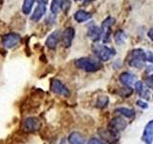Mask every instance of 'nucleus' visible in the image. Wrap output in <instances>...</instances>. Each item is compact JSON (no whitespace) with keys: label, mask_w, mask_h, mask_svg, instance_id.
<instances>
[{"label":"nucleus","mask_w":153,"mask_h":144,"mask_svg":"<svg viewBox=\"0 0 153 144\" xmlns=\"http://www.w3.org/2000/svg\"><path fill=\"white\" fill-rule=\"evenodd\" d=\"M21 40V38L20 36L18 35V34H16V33H10V34H7V35L3 36L2 38V45L4 47L8 48H13L16 45H17L19 42Z\"/></svg>","instance_id":"39448f33"},{"label":"nucleus","mask_w":153,"mask_h":144,"mask_svg":"<svg viewBox=\"0 0 153 144\" xmlns=\"http://www.w3.org/2000/svg\"><path fill=\"white\" fill-rule=\"evenodd\" d=\"M108 103H109L108 97H106V96H102V97H99L98 98V100H97V102H96L95 106L97 108L103 109V108H105L108 105Z\"/></svg>","instance_id":"b1692460"},{"label":"nucleus","mask_w":153,"mask_h":144,"mask_svg":"<svg viewBox=\"0 0 153 144\" xmlns=\"http://www.w3.org/2000/svg\"><path fill=\"white\" fill-rule=\"evenodd\" d=\"M116 93L119 96H121L122 98H128L129 96L133 93V90H132V88H128V86H124V88H123L118 89L116 91Z\"/></svg>","instance_id":"5701e85b"},{"label":"nucleus","mask_w":153,"mask_h":144,"mask_svg":"<svg viewBox=\"0 0 153 144\" xmlns=\"http://www.w3.org/2000/svg\"><path fill=\"white\" fill-rule=\"evenodd\" d=\"M114 40L116 41L117 44H123L126 40V35L123 30H118L116 33L114 34Z\"/></svg>","instance_id":"412c9836"},{"label":"nucleus","mask_w":153,"mask_h":144,"mask_svg":"<svg viewBox=\"0 0 153 144\" xmlns=\"http://www.w3.org/2000/svg\"><path fill=\"white\" fill-rule=\"evenodd\" d=\"M92 1H94V0H84V2H83V5H86V4H89L91 3Z\"/></svg>","instance_id":"c756f323"},{"label":"nucleus","mask_w":153,"mask_h":144,"mask_svg":"<svg viewBox=\"0 0 153 144\" xmlns=\"http://www.w3.org/2000/svg\"><path fill=\"white\" fill-rule=\"evenodd\" d=\"M60 32L59 31H55L53 32L51 35L47 38L46 40V46L50 49H55L56 47L57 43H59L60 40Z\"/></svg>","instance_id":"f8f14e48"},{"label":"nucleus","mask_w":153,"mask_h":144,"mask_svg":"<svg viewBox=\"0 0 153 144\" xmlns=\"http://www.w3.org/2000/svg\"><path fill=\"white\" fill-rule=\"evenodd\" d=\"M135 79H136L135 75H133L131 72H127V71L123 72L119 77L120 82H121L124 86H128V88H130V86L134 84Z\"/></svg>","instance_id":"ddd939ff"},{"label":"nucleus","mask_w":153,"mask_h":144,"mask_svg":"<svg viewBox=\"0 0 153 144\" xmlns=\"http://www.w3.org/2000/svg\"><path fill=\"white\" fill-rule=\"evenodd\" d=\"M127 126V122L121 116H116L110 120L108 123V129L112 130L115 133H119L123 131Z\"/></svg>","instance_id":"423d86ee"},{"label":"nucleus","mask_w":153,"mask_h":144,"mask_svg":"<svg viewBox=\"0 0 153 144\" xmlns=\"http://www.w3.org/2000/svg\"><path fill=\"white\" fill-rule=\"evenodd\" d=\"M36 0H24L23 6H22V12L25 14H29L32 11V8L35 4Z\"/></svg>","instance_id":"4be33fe9"},{"label":"nucleus","mask_w":153,"mask_h":144,"mask_svg":"<svg viewBox=\"0 0 153 144\" xmlns=\"http://www.w3.org/2000/svg\"><path fill=\"white\" fill-rule=\"evenodd\" d=\"M99 136L108 144H117L120 140L118 133H115L110 129H102L100 128L98 131Z\"/></svg>","instance_id":"20e7f679"},{"label":"nucleus","mask_w":153,"mask_h":144,"mask_svg":"<svg viewBox=\"0 0 153 144\" xmlns=\"http://www.w3.org/2000/svg\"><path fill=\"white\" fill-rule=\"evenodd\" d=\"M142 140L146 144H152L153 143V120H150L148 122L142 136Z\"/></svg>","instance_id":"9d476101"},{"label":"nucleus","mask_w":153,"mask_h":144,"mask_svg":"<svg viewBox=\"0 0 153 144\" xmlns=\"http://www.w3.org/2000/svg\"><path fill=\"white\" fill-rule=\"evenodd\" d=\"M146 61V52L143 49H140V48L131 50L126 56L127 64L129 66L136 67V68H141Z\"/></svg>","instance_id":"f03ea898"},{"label":"nucleus","mask_w":153,"mask_h":144,"mask_svg":"<svg viewBox=\"0 0 153 144\" xmlns=\"http://www.w3.org/2000/svg\"><path fill=\"white\" fill-rule=\"evenodd\" d=\"M146 61L153 64V52L150 51V52L146 53Z\"/></svg>","instance_id":"bb28decb"},{"label":"nucleus","mask_w":153,"mask_h":144,"mask_svg":"<svg viewBox=\"0 0 153 144\" xmlns=\"http://www.w3.org/2000/svg\"><path fill=\"white\" fill-rule=\"evenodd\" d=\"M69 143L70 144H84L83 136H81V134L78 132L72 133L69 136Z\"/></svg>","instance_id":"f3484780"},{"label":"nucleus","mask_w":153,"mask_h":144,"mask_svg":"<svg viewBox=\"0 0 153 144\" xmlns=\"http://www.w3.org/2000/svg\"><path fill=\"white\" fill-rule=\"evenodd\" d=\"M51 90L54 91L55 93L64 96V97H68L70 95V91L69 89L66 88V86L61 83L59 80L57 79H54L52 80L51 83Z\"/></svg>","instance_id":"6e6552de"},{"label":"nucleus","mask_w":153,"mask_h":144,"mask_svg":"<svg viewBox=\"0 0 153 144\" xmlns=\"http://www.w3.org/2000/svg\"><path fill=\"white\" fill-rule=\"evenodd\" d=\"M41 123L36 117H28L23 121V129L26 132H36L40 129Z\"/></svg>","instance_id":"0eeeda50"},{"label":"nucleus","mask_w":153,"mask_h":144,"mask_svg":"<svg viewBox=\"0 0 153 144\" xmlns=\"http://www.w3.org/2000/svg\"><path fill=\"white\" fill-rule=\"evenodd\" d=\"M75 65L78 68L85 72H90V73L97 72L102 67V64L100 61L91 59V58H79V59L76 60Z\"/></svg>","instance_id":"f257e3e1"},{"label":"nucleus","mask_w":153,"mask_h":144,"mask_svg":"<svg viewBox=\"0 0 153 144\" xmlns=\"http://www.w3.org/2000/svg\"><path fill=\"white\" fill-rule=\"evenodd\" d=\"M135 89L137 91V93L140 95L141 97L146 98V99H149V98H148V97H149V95H148L147 90H146L145 86H143V84L142 83V82H140V81L136 82V84H135Z\"/></svg>","instance_id":"a211bd4d"},{"label":"nucleus","mask_w":153,"mask_h":144,"mask_svg":"<svg viewBox=\"0 0 153 144\" xmlns=\"http://www.w3.org/2000/svg\"><path fill=\"white\" fill-rule=\"evenodd\" d=\"M87 144H104V143H102L100 140H99L98 138H91Z\"/></svg>","instance_id":"cd10ccee"},{"label":"nucleus","mask_w":153,"mask_h":144,"mask_svg":"<svg viewBox=\"0 0 153 144\" xmlns=\"http://www.w3.org/2000/svg\"><path fill=\"white\" fill-rule=\"evenodd\" d=\"M87 36L93 41H98L100 38V37H102V31L100 27L96 26V25H92L88 29Z\"/></svg>","instance_id":"4468645a"},{"label":"nucleus","mask_w":153,"mask_h":144,"mask_svg":"<svg viewBox=\"0 0 153 144\" xmlns=\"http://www.w3.org/2000/svg\"><path fill=\"white\" fill-rule=\"evenodd\" d=\"M65 0H53L52 4H51V12L53 14H57L60 9L63 8V5H64Z\"/></svg>","instance_id":"aec40b11"},{"label":"nucleus","mask_w":153,"mask_h":144,"mask_svg":"<svg viewBox=\"0 0 153 144\" xmlns=\"http://www.w3.org/2000/svg\"><path fill=\"white\" fill-rule=\"evenodd\" d=\"M137 106H139V107L142 108V109H147L148 108L147 103L145 102V101H143V100H138L137 101Z\"/></svg>","instance_id":"a878e982"},{"label":"nucleus","mask_w":153,"mask_h":144,"mask_svg":"<svg viewBox=\"0 0 153 144\" xmlns=\"http://www.w3.org/2000/svg\"><path fill=\"white\" fill-rule=\"evenodd\" d=\"M116 19L112 16H107L104 19L102 23V37H103V41L107 42L109 41V37H110V28L112 25L115 24Z\"/></svg>","instance_id":"1a4fd4ad"},{"label":"nucleus","mask_w":153,"mask_h":144,"mask_svg":"<svg viewBox=\"0 0 153 144\" xmlns=\"http://www.w3.org/2000/svg\"><path fill=\"white\" fill-rule=\"evenodd\" d=\"M92 50L95 53V55L102 62L109 61L112 57L115 56V54H116L115 50L112 49V48H110L106 45L99 44V43H96V44L93 45Z\"/></svg>","instance_id":"7ed1b4c3"},{"label":"nucleus","mask_w":153,"mask_h":144,"mask_svg":"<svg viewBox=\"0 0 153 144\" xmlns=\"http://www.w3.org/2000/svg\"><path fill=\"white\" fill-rule=\"evenodd\" d=\"M75 37V29L73 27H68L65 29V31L62 34V41L65 47H70L72 44V41Z\"/></svg>","instance_id":"9b49d317"},{"label":"nucleus","mask_w":153,"mask_h":144,"mask_svg":"<svg viewBox=\"0 0 153 144\" xmlns=\"http://www.w3.org/2000/svg\"><path fill=\"white\" fill-rule=\"evenodd\" d=\"M91 17H92V14L88 12L83 11V10H79L74 14V18L76 19V21H78L79 23L89 20Z\"/></svg>","instance_id":"dca6fc26"},{"label":"nucleus","mask_w":153,"mask_h":144,"mask_svg":"<svg viewBox=\"0 0 153 144\" xmlns=\"http://www.w3.org/2000/svg\"><path fill=\"white\" fill-rule=\"evenodd\" d=\"M145 83H146V85L147 86V88H150V89L153 90V74L148 75V76L146 77V80H145Z\"/></svg>","instance_id":"393cba45"},{"label":"nucleus","mask_w":153,"mask_h":144,"mask_svg":"<svg viewBox=\"0 0 153 144\" xmlns=\"http://www.w3.org/2000/svg\"><path fill=\"white\" fill-rule=\"evenodd\" d=\"M39 1V3H43V4H46L48 0H38Z\"/></svg>","instance_id":"7c9ffc66"},{"label":"nucleus","mask_w":153,"mask_h":144,"mask_svg":"<svg viewBox=\"0 0 153 144\" xmlns=\"http://www.w3.org/2000/svg\"><path fill=\"white\" fill-rule=\"evenodd\" d=\"M148 37H149L151 40H153V29H151V30L148 32Z\"/></svg>","instance_id":"c85d7f7f"},{"label":"nucleus","mask_w":153,"mask_h":144,"mask_svg":"<svg viewBox=\"0 0 153 144\" xmlns=\"http://www.w3.org/2000/svg\"><path fill=\"white\" fill-rule=\"evenodd\" d=\"M45 13H46V6H45V4L39 3V4L37 5V7L35 9V11H33L32 16H31V19H32L33 21H38L43 16H44Z\"/></svg>","instance_id":"2eb2a0df"},{"label":"nucleus","mask_w":153,"mask_h":144,"mask_svg":"<svg viewBox=\"0 0 153 144\" xmlns=\"http://www.w3.org/2000/svg\"><path fill=\"white\" fill-rule=\"evenodd\" d=\"M115 112L121 114V115H123V116H126L127 118H133L134 116H135V112H134L133 110L123 108V107L116 109L115 110Z\"/></svg>","instance_id":"6ab92c4d"}]
</instances>
